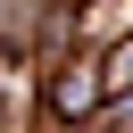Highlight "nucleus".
<instances>
[{"instance_id": "7ed1b4c3", "label": "nucleus", "mask_w": 133, "mask_h": 133, "mask_svg": "<svg viewBox=\"0 0 133 133\" xmlns=\"http://www.w3.org/2000/svg\"><path fill=\"white\" fill-rule=\"evenodd\" d=\"M108 125H116V133H133V91H125V100L108 108Z\"/></svg>"}, {"instance_id": "f257e3e1", "label": "nucleus", "mask_w": 133, "mask_h": 133, "mask_svg": "<svg viewBox=\"0 0 133 133\" xmlns=\"http://www.w3.org/2000/svg\"><path fill=\"white\" fill-rule=\"evenodd\" d=\"M100 100H108V91H100V58H66V66H50V83H42V108H50L58 125H83Z\"/></svg>"}, {"instance_id": "f03ea898", "label": "nucleus", "mask_w": 133, "mask_h": 133, "mask_svg": "<svg viewBox=\"0 0 133 133\" xmlns=\"http://www.w3.org/2000/svg\"><path fill=\"white\" fill-rule=\"evenodd\" d=\"M100 91H108V100H125V91H133V25L108 42V58H100Z\"/></svg>"}]
</instances>
